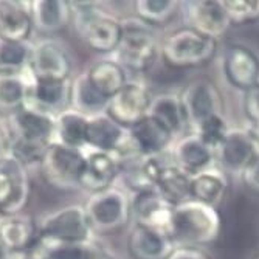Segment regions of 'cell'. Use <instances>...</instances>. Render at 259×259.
I'll use <instances>...</instances> for the list:
<instances>
[{
	"label": "cell",
	"instance_id": "6da1fadb",
	"mask_svg": "<svg viewBox=\"0 0 259 259\" xmlns=\"http://www.w3.org/2000/svg\"><path fill=\"white\" fill-rule=\"evenodd\" d=\"M7 151L23 164H40L47 149L55 141V115L25 104L7 116Z\"/></svg>",
	"mask_w": 259,
	"mask_h": 259
},
{
	"label": "cell",
	"instance_id": "7a4b0ae2",
	"mask_svg": "<svg viewBox=\"0 0 259 259\" xmlns=\"http://www.w3.org/2000/svg\"><path fill=\"white\" fill-rule=\"evenodd\" d=\"M222 233L219 209L196 200H185L174 206L168 234L176 247H194L214 244Z\"/></svg>",
	"mask_w": 259,
	"mask_h": 259
},
{
	"label": "cell",
	"instance_id": "3957f363",
	"mask_svg": "<svg viewBox=\"0 0 259 259\" xmlns=\"http://www.w3.org/2000/svg\"><path fill=\"white\" fill-rule=\"evenodd\" d=\"M72 20L79 37L90 49L113 53L123 34L121 19L101 10L98 2H70Z\"/></svg>",
	"mask_w": 259,
	"mask_h": 259
},
{
	"label": "cell",
	"instance_id": "277c9868",
	"mask_svg": "<svg viewBox=\"0 0 259 259\" xmlns=\"http://www.w3.org/2000/svg\"><path fill=\"white\" fill-rule=\"evenodd\" d=\"M218 40L182 27L160 42V56L171 68H196L214 59Z\"/></svg>",
	"mask_w": 259,
	"mask_h": 259
},
{
	"label": "cell",
	"instance_id": "5b68a950",
	"mask_svg": "<svg viewBox=\"0 0 259 259\" xmlns=\"http://www.w3.org/2000/svg\"><path fill=\"white\" fill-rule=\"evenodd\" d=\"M121 40L113 52V59L124 70L148 72L160 56V42L151 27L138 17L121 20Z\"/></svg>",
	"mask_w": 259,
	"mask_h": 259
},
{
	"label": "cell",
	"instance_id": "8992f818",
	"mask_svg": "<svg viewBox=\"0 0 259 259\" xmlns=\"http://www.w3.org/2000/svg\"><path fill=\"white\" fill-rule=\"evenodd\" d=\"M93 233L107 234L123 228L131 216V194L118 186L92 193L82 205Z\"/></svg>",
	"mask_w": 259,
	"mask_h": 259
},
{
	"label": "cell",
	"instance_id": "52a82bcc",
	"mask_svg": "<svg viewBox=\"0 0 259 259\" xmlns=\"http://www.w3.org/2000/svg\"><path fill=\"white\" fill-rule=\"evenodd\" d=\"M36 244H70L93 239L82 205H67L45 214L36 224Z\"/></svg>",
	"mask_w": 259,
	"mask_h": 259
},
{
	"label": "cell",
	"instance_id": "ba28073f",
	"mask_svg": "<svg viewBox=\"0 0 259 259\" xmlns=\"http://www.w3.org/2000/svg\"><path fill=\"white\" fill-rule=\"evenodd\" d=\"M39 166L49 185L59 190H79L85 168V149L52 143Z\"/></svg>",
	"mask_w": 259,
	"mask_h": 259
},
{
	"label": "cell",
	"instance_id": "9c48e42d",
	"mask_svg": "<svg viewBox=\"0 0 259 259\" xmlns=\"http://www.w3.org/2000/svg\"><path fill=\"white\" fill-rule=\"evenodd\" d=\"M186 123L193 132L208 118L224 113V100L216 84L209 79L199 78L188 84L180 93Z\"/></svg>",
	"mask_w": 259,
	"mask_h": 259
},
{
	"label": "cell",
	"instance_id": "30bf717a",
	"mask_svg": "<svg viewBox=\"0 0 259 259\" xmlns=\"http://www.w3.org/2000/svg\"><path fill=\"white\" fill-rule=\"evenodd\" d=\"M30 200L27 168L7 155L0 161V216L20 214Z\"/></svg>",
	"mask_w": 259,
	"mask_h": 259
},
{
	"label": "cell",
	"instance_id": "8fae6325",
	"mask_svg": "<svg viewBox=\"0 0 259 259\" xmlns=\"http://www.w3.org/2000/svg\"><path fill=\"white\" fill-rule=\"evenodd\" d=\"M180 11L186 28L214 40L221 39L230 28L222 0H188L180 2Z\"/></svg>",
	"mask_w": 259,
	"mask_h": 259
},
{
	"label": "cell",
	"instance_id": "7c38bea8",
	"mask_svg": "<svg viewBox=\"0 0 259 259\" xmlns=\"http://www.w3.org/2000/svg\"><path fill=\"white\" fill-rule=\"evenodd\" d=\"M152 97L148 85L141 81H127L120 92L110 98L107 113L124 127H132L145 120Z\"/></svg>",
	"mask_w": 259,
	"mask_h": 259
},
{
	"label": "cell",
	"instance_id": "4fadbf2b",
	"mask_svg": "<svg viewBox=\"0 0 259 259\" xmlns=\"http://www.w3.org/2000/svg\"><path fill=\"white\" fill-rule=\"evenodd\" d=\"M174 135L164 129L160 123L146 116L135 126L129 127L126 152L121 157V161L129 158H146L155 157L168 152L174 143Z\"/></svg>",
	"mask_w": 259,
	"mask_h": 259
},
{
	"label": "cell",
	"instance_id": "5bb4252c",
	"mask_svg": "<svg viewBox=\"0 0 259 259\" xmlns=\"http://www.w3.org/2000/svg\"><path fill=\"white\" fill-rule=\"evenodd\" d=\"M72 72V58L65 45L56 39H42L33 44L28 73L39 79H67Z\"/></svg>",
	"mask_w": 259,
	"mask_h": 259
},
{
	"label": "cell",
	"instance_id": "9a60e30c",
	"mask_svg": "<svg viewBox=\"0 0 259 259\" xmlns=\"http://www.w3.org/2000/svg\"><path fill=\"white\" fill-rule=\"evenodd\" d=\"M259 149L257 137L244 127H230L219 149L216 151V158L221 163V169L227 174H238L248 166V163Z\"/></svg>",
	"mask_w": 259,
	"mask_h": 259
},
{
	"label": "cell",
	"instance_id": "2e32d148",
	"mask_svg": "<svg viewBox=\"0 0 259 259\" xmlns=\"http://www.w3.org/2000/svg\"><path fill=\"white\" fill-rule=\"evenodd\" d=\"M227 81L238 90L247 92L259 85V56L244 44H230L222 56Z\"/></svg>",
	"mask_w": 259,
	"mask_h": 259
},
{
	"label": "cell",
	"instance_id": "e0dca14e",
	"mask_svg": "<svg viewBox=\"0 0 259 259\" xmlns=\"http://www.w3.org/2000/svg\"><path fill=\"white\" fill-rule=\"evenodd\" d=\"M127 137L129 129L115 121L107 112L89 116L85 149L113 154L121 161L127 146Z\"/></svg>",
	"mask_w": 259,
	"mask_h": 259
},
{
	"label": "cell",
	"instance_id": "ac0fdd59",
	"mask_svg": "<svg viewBox=\"0 0 259 259\" xmlns=\"http://www.w3.org/2000/svg\"><path fill=\"white\" fill-rule=\"evenodd\" d=\"M131 211L132 216L135 218V224H141L168 233L174 205L169 203L157 190L148 186L132 191Z\"/></svg>",
	"mask_w": 259,
	"mask_h": 259
},
{
	"label": "cell",
	"instance_id": "d6986e66",
	"mask_svg": "<svg viewBox=\"0 0 259 259\" xmlns=\"http://www.w3.org/2000/svg\"><path fill=\"white\" fill-rule=\"evenodd\" d=\"M169 154L177 166L190 177L211 169L216 163V152L193 132L177 140Z\"/></svg>",
	"mask_w": 259,
	"mask_h": 259
},
{
	"label": "cell",
	"instance_id": "ffe728a7",
	"mask_svg": "<svg viewBox=\"0 0 259 259\" xmlns=\"http://www.w3.org/2000/svg\"><path fill=\"white\" fill-rule=\"evenodd\" d=\"M70 90H72V79H39L31 78L28 101L47 113L58 115L70 106Z\"/></svg>",
	"mask_w": 259,
	"mask_h": 259
},
{
	"label": "cell",
	"instance_id": "44dd1931",
	"mask_svg": "<svg viewBox=\"0 0 259 259\" xmlns=\"http://www.w3.org/2000/svg\"><path fill=\"white\" fill-rule=\"evenodd\" d=\"M121 172L120 158L100 151L85 149V168L81 180V188L89 190L90 194L113 186L116 177Z\"/></svg>",
	"mask_w": 259,
	"mask_h": 259
},
{
	"label": "cell",
	"instance_id": "7402d4cb",
	"mask_svg": "<svg viewBox=\"0 0 259 259\" xmlns=\"http://www.w3.org/2000/svg\"><path fill=\"white\" fill-rule=\"evenodd\" d=\"M127 247L134 259H166L176 248L168 233L141 224L132 227Z\"/></svg>",
	"mask_w": 259,
	"mask_h": 259
},
{
	"label": "cell",
	"instance_id": "603a6c76",
	"mask_svg": "<svg viewBox=\"0 0 259 259\" xmlns=\"http://www.w3.org/2000/svg\"><path fill=\"white\" fill-rule=\"evenodd\" d=\"M31 28L30 2L0 0V40H28Z\"/></svg>",
	"mask_w": 259,
	"mask_h": 259
},
{
	"label": "cell",
	"instance_id": "cb8c5ba5",
	"mask_svg": "<svg viewBox=\"0 0 259 259\" xmlns=\"http://www.w3.org/2000/svg\"><path fill=\"white\" fill-rule=\"evenodd\" d=\"M30 14L33 27L39 33H58L72 20L70 2L65 0H31Z\"/></svg>",
	"mask_w": 259,
	"mask_h": 259
},
{
	"label": "cell",
	"instance_id": "d4e9b609",
	"mask_svg": "<svg viewBox=\"0 0 259 259\" xmlns=\"http://www.w3.org/2000/svg\"><path fill=\"white\" fill-rule=\"evenodd\" d=\"M0 242L13 253H23L37 242L36 224L22 214L0 216Z\"/></svg>",
	"mask_w": 259,
	"mask_h": 259
},
{
	"label": "cell",
	"instance_id": "484cf974",
	"mask_svg": "<svg viewBox=\"0 0 259 259\" xmlns=\"http://www.w3.org/2000/svg\"><path fill=\"white\" fill-rule=\"evenodd\" d=\"M227 190L228 177L221 168L216 166L193 176L190 180V199L214 208H218V205L224 200Z\"/></svg>",
	"mask_w": 259,
	"mask_h": 259
},
{
	"label": "cell",
	"instance_id": "4316f807",
	"mask_svg": "<svg viewBox=\"0 0 259 259\" xmlns=\"http://www.w3.org/2000/svg\"><path fill=\"white\" fill-rule=\"evenodd\" d=\"M89 116L68 107L55 116V141L68 148L85 149Z\"/></svg>",
	"mask_w": 259,
	"mask_h": 259
},
{
	"label": "cell",
	"instance_id": "83f0119b",
	"mask_svg": "<svg viewBox=\"0 0 259 259\" xmlns=\"http://www.w3.org/2000/svg\"><path fill=\"white\" fill-rule=\"evenodd\" d=\"M148 116L168 129L174 137L183 132L188 126L180 95L176 93H160L157 97H152Z\"/></svg>",
	"mask_w": 259,
	"mask_h": 259
},
{
	"label": "cell",
	"instance_id": "f1b7e54d",
	"mask_svg": "<svg viewBox=\"0 0 259 259\" xmlns=\"http://www.w3.org/2000/svg\"><path fill=\"white\" fill-rule=\"evenodd\" d=\"M40 259H115L93 239L70 244H36Z\"/></svg>",
	"mask_w": 259,
	"mask_h": 259
},
{
	"label": "cell",
	"instance_id": "f546056e",
	"mask_svg": "<svg viewBox=\"0 0 259 259\" xmlns=\"http://www.w3.org/2000/svg\"><path fill=\"white\" fill-rule=\"evenodd\" d=\"M109 103L110 100L95 89L85 72L72 79V90H70V107L72 109L85 116H92L107 112Z\"/></svg>",
	"mask_w": 259,
	"mask_h": 259
},
{
	"label": "cell",
	"instance_id": "4dcf8cb0",
	"mask_svg": "<svg viewBox=\"0 0 259 259\" xmlns=\"http://www.w3.org/2000/svg\"><path fill=\"white\" fill-rule=\"evenodd\" d=\"M87 76L106 98H112L127 82L126 70L115 59H101L87 70Z\"/></svg>",
	"mask_w": 259,
	"mask_h": 259
},
{
	"label": "cell",
	"instance_id": "1f68e13d",
	"mask_svg": "<svg viewBox=\"0 0 259 259\" xmlns=\"http://www.w3.org/2000/svg\"><path fill=\"white\" fill-rule=\"evenodd\" d=\"M31 75L28 70L22 73H0V112L13 113L28 101Z\"/></svg>",
	"mask_w": 259,
	"mask_h": 259
},
{
	"label": "cell",
	"instance_id": "d6a6232c",
	"mask_svg": "<svg viewBox=\"0 0 259 259\" xmlns=\"http://www.w3.org/2000/svg\"><path fill=\"white\" fill-rule=\"evenodd\" d=\"M33 44L30 40H0V73L28 70Z\"/></svg>",
	"mask_w": 259,
	"mask_h": 259
},
{
	"label": "cell",
	"instance_id": "836d02e7",
	"mask_svg": "<svg viewBox=\"0 0 259 259\" xmlns=\"http://www.w3.org/2000/svg\"><path fill=\"white\" fill-rule=\"evenodd\" d=\"M180 2L174 0H137L135 13L140 20L148 25H161L174 17L179 11Z\"/></svg>",
	"mask_w": 259,
	"mask_h": 259
},
{
	"label": "cell",
	"instance_id": "e575fe53",
	"mask_svg": "<svg viewBox=\"0 0 259 259\" xmlns=\"http://www.w3.org/2000/svg\"><path fill=\"white\" fill-rule=\"evenodd\" d=\"M230 25H245L259 20V0H222Z\"/></svg>",
	"mask_w": 259,
	"mask_h": 259
},
{
	"label": "cell",
	"instance_id": "d590c367",
	"mask_svg": "<svg viewBox=\"0 0 259 259\" xmlns=\"http://www.w3.org/2000/svg\"><path fill=\"white\" fill-rule=\"evenodd\" d=\"M228 131H230V126L225 120V115L221 113L203 121L193 134H196L209 149H213L216 152Z\"/></svg>",
	"mask_w": 259,
	"mask_h": 259
},
{
	"label": "cell",
	"instance_id": "8d00e7d4",
	"mask_svg": "<svg viewBox=\"0 0 259 259\" xmlns=\"http://www.w3.org/2000/svg\"><path fill=\"white\" fill-rule=\"evenodd\" d=\"M242 109L245 118L251 123L256 132H259V85L244 92Z\"/></svg>",
	"mask_w": 259,
	"mask_h": 259
},
{
	"label": "cell",
	"instance_id": "74e56055",
	"mask_svg": "<svg viewBox=\"0 0 259 259\" xmlns=\"http://www.w3.org/2000/svg\"><path fill=\"white\" fill-rule=\"evenodd\" d=\"M241 180L250 191L259 194V149L248 163V166L242 171Z\"/></svg>",
	"mask_w": 259,
	"mask_h": 259
},
{
	"label": "cell",
	"instance_id": "f35d334b",
	"mask_svg": "<svg viewBox=\"0 0 259 259\" xmlns=\"http://www.w3.org/2000/svg\"><path fill=\"white\" fill-rule=\"evenodd\" d=\"M166 259H211L206 251L194 247H176Z\"/></svg>",
	"mask_w": 259,
	"mask_h": 259
},
{
	"label": "cell",
	"instance_id": "ab89813d",
	"mask_svg": "<svg viewBox=\"0 0 259 259\" xmlns=\"http://www.w3.org/2000/svg\"><path fill=\"white\" fill-rule=\"evenodd\" d=\"M7 155H8V151H7V138H5V135L2 132H0V161H2Z\"/></svg>",
	"mask_w": 259,
	"mask_h": 259
},
{
	"label": "cell",
	"instance_id": "60d3db41",
	"mask_svg": "<svg viewBox=\"0 0 259 259\" xmlns=\"http://www.w3.org/2000/svg\"><path fill=\"white\" fill-rule=\"evenodd\" d=\"M0 259H16V253L10 251L2 242H0Z\"/></svg>",
	"mask_w": 259,
	"mask_h": 259
},
{
	"label": "cell",
	"instance_id": "b9f144b4",
	"mask_svg": "<svg viewBox=\"0 0 259 259\" xmlns=\"http://www.w3.org/2000/svg\"><path fill=\"white\" fill-rule=\"evenodd\" d=\"M16 259H40V257L36 251H23V253H17Z\"/></svg>",
	"mask_w": 259,
	"mask_h": 259
},
{
	"label": "cell",
	"instance_id": "7bdbcfd3",
	"mask_svg": "<svg viewBox=\"0 0 259 259\" xmlns=\"http://www.w3.org/2000/svg\"><path fill=\"white\" fill-rule=\"evenodd\" d=\"M256 259H259V256H257V257H256Z\"/></svg>",
	"mask_w": 259,
	"mask_h": 259
}]
</instances>
